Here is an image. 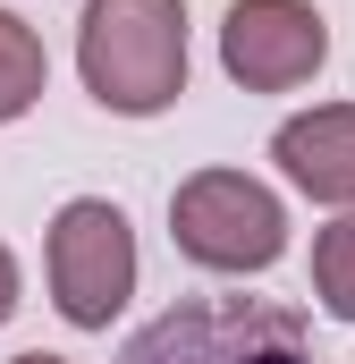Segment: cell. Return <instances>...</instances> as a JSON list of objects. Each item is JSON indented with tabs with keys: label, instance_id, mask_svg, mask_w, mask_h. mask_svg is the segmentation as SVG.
Returning <instances> with one entry per match:
<instances>
[{
	"label": "cell",
	"instance_id": "cell-1",
	"mask_svg": "<svg viewBox=\"0 0 355 364\" xmlns=\"http://www.w3.org/2000/svg\"><path fill=\"white\" fill-rule=\"evenodd\" d=\"M77 77L110 119H161L186 93V0H85Z\"/></svg>",
	"mask_w": 355,
	"mask_h": 364
},
{
	"label": "cell",
	"instance_id": "cell-2",
	"mask_svg": "<svg viewBox=\"0 0 355 364\" xmlns=\"http://www.w3.org/2000/svg\"><path fill=\"white\" fill-rule=\"evenodd\" d=\"M119 364H313V331L271 296H178L119 348Z\"/></svg>",
	"mask_w": 355,
	"mask_h": 364
},
{
	"label": "cell",
	"instance_id": "cell-3",
	"mask_svg": "<svg viewBox=\"0 0 355 364\" xmlns=\"http://www.w3.org/2000/svg\"><path fill=\"white\" fill-rule=\"evenodd\" d=\"M170 237L195 272L254 279L288 255V203L246 170H195L170 195Z\"/></svg>",
	"mask_w": 355,
	"mask_h": 364
},
{
	"label": "cell",
	"instance_id": "cell-4",
	"mask_svg": "<svg viewBox=\"0 0 355 364\" xmlns=\"http://www.w3.org/2000/svg\"><path fill=\"white\" fill-rule=\"evenodd\" d=\"M43 272H51V305L77 331H110L119 305L136 296V229L110 195H68L51 212L43 237Z\"/></svg>",
	"mask_w": 355,
	"mask_h": 364
},
{
	"label": "cell",
	"instance_id": "cell-5",
	"mask_svg": "<svg viewBox=\"0 0 355 364\" xmlns=\"http://www.w3.org/2000/svg\"><path fill=\"white\" fill-rule=\"evenodd\" d=\"M330 60V26L313 0H229L220 17V68L246 93H296L322 77Z\"/></svg>",
	"mask_w": 355,
	"mask_h": 364
},
{
	"label": "cell",
	"instance_id": "cell-6",
	"mask_svg": "<svg viewBox=\"0 0 355 364\" xmlns=\"http://www.w3.org/2000/svg\"><path fill=\"white\" fill-rule=\"evenodd\" d=\"M271 161L296 195H313L330 212H355V102H313V110L279 119Z\"/></svg>",
	"mask_w": 355,
	"mask_h": 364
},
{
	"label": "cell",
	"instance_id": "cell-7",
	"mask_svg": "<svg viewBox=\"0 0 355 364\" xmlns=\"http://www.w3.org/2000/svg\"><path fill=\"white\" fill-rule=\"evenodd\" d=\"M51 85V51H43V34L17 17V9H0V127L9 119H26L34 102Z\"/></svg>",
	"mask_w": 355,
	"mask_h": 364
},
{
	"label": "cell",
	"instance_id": "cell-8",
	"mask_svg": "<svg viewBox=\"0 0 355 364\" xmlns=\"http://www.w3.org/2000/svg\"><path fill=\"white\" fill-rule=\"evenodd\" d=\"M313 296L330 322H355V212H339L313 237Z\"/></svg>",
	"mask_w": 355,
	"mask_h": 364
},
{
	"label": "cell",
	"instance_id": "cell-9",
	"mask_svg": "<svg viewBox=\"0 0 355 364\" xmlns=\"http://www.w3.org/2000/svg\"><path fill=\"white\" fill-rule=\"evenodd\" d=\"M9 314H17V255L0 246V322H9Z\"/></svg>",
	"mask_w": 355,
	"mask_h": 364
},
{
	"label": "cell",
	"instance_id": "cell-10",
	"mask_svg": "<svg viewBox=\"0 0 355 364\" xmlns=\"http://www.w3.org/2000/svg\"><path fill=\"white\" fill-rule=\"evenodd\" d=\"M9 364H68V356H51V348H26V356H9Z\"/></svg>",
	"mask_w": 355,
	"mask_h": 364
}]
</instances>
